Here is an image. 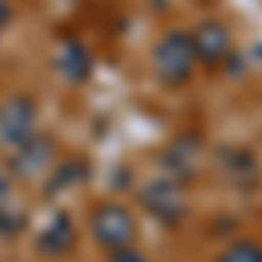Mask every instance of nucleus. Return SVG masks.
<instances>
[{"mask_svg": "<svg viewBox=\"0 0 262 262\" xmlns=\"http://www.w3.org/2000/svg\"><path fill=\"white\" fill-rule=\"evenodd\" d=\"M108 262H147V259H143V255L137 252V248H129V245H126V248H116Z\"/></svg>", "mask_w": 262, "mask_h": 262, "instance_id": "obj_11", "label": "nucleus"}, {"mask_svg": "<svg viewBox=\"0 0 262 262\" xmlns=\"http://www.w3.org/2000/svg\"><path fill=\"white\" fill-rule=\"evenodd\" d=\"M49 164H53V143H49V140H32V143H25L18 154L11 158V168L18 171L21 179L39 175V171H46Z\"/></svg>", "mask_w": 262, "mask_h": 262, "instance_id": "obj_5", "label": "nucleus"}, {"mask_svg": "<svg viewBox=\"0 0 262 262\" xmlns=\"http://www.w3.org/2000/svg\"><path fill=\"white\" fill-rule=\"evenodd\" d=\"M221 262H262V245H255V242H234L221 255Z\"/></svg>", "mask_w": 262, "mask_h": 262, "instance_id": "obj_8", "label": "nucleus"}, {"mask_svg": "<svg viewBox=\"0 0 262 262\" xmlns=\"http://www.w3.org/2000/svg\"><path fill=\"white\" fill-rule=\"evenodd\" d=\"M196 49H200V56H206V60H217V56H224V49H227V35H224L217 25H206L200 35H196Z\"/></svg>", "mask_w": 262, "mask_h": 262, "instance_id": "obj_7", "label": "nucleus"}, {"mask_svg": "<svg viewBox=\"0 0 262 262\" xmlns=\"http://www.w3.org/2000/svg\"><path fill=\"white\" fill-rule=\"evenodd\" d=\"M189 60H192V49L185 46V39H168L158 53V67H161L164 81H182L189 74Z\"/></svg>", "mask_w": 262, "mask_h": 262, "instance_id": "obj_6", "label": "nucleus"}, {"mask_svg": "<svg viewBox=\"0 0 262 262\" xmlns=\"http://www.w3.org/2000/svg\"><path fill=\"white\" fill-rule=\"evenodd\" d=\"M74 242H77L74 221H70L67 213H60V217H53V224L39 234L35 248H39L42 255H63V252H70V248H74Z\"/></svg>", "mask_w": 262, "mask_h": 262, "instance_id": "obj_4", "label": "nucleus"}, {"mask_svg": "<svg viewBox=\"0 0 262 262\" xmlns=\"http://www.w3.org/2000/svg\"><path fill=\"white\" fill-rule=\"evenodd\" d=\"M140 203L147 213H154L158 221L164 224H179L185 217V210H189V203H185V192H182V185L175 179H158V182H147L140 189Z\"/></svg>", "mask_w": 262, "mask_h": 262, "instance_id": "obj_2", "label": "nucleus"}, {"mask_svg": "<svg viewBox=\"0 0 262 262\" xmlns=\"http://www.w3.org/2000/svg\"><path fill=\"white\" fill-rule=\"evenodd\" d=\"M21 231V217L14 210H0V238H14Z\"/></svg>", "mask_w": 262, "mask_h": 262, "instance_id": "obj_10", "label": "nucleus"}, {"mask_svg": "<svg viewBox=\"0 0 262 262\" xmlns=\"http://www.w3.org/2000/svg\"><path fill=\"white\" fill-rule=\"evenodd\" d=\"M91 234H95V242H98L101 248L116 252V248H126V245L133 242L137 224H133V217H129L126 206L101 203L98 210H95V217H91Z\"/></svg>", "mask_w": 262, "mask_h": 262, "instance_id": "obj_1", "label": "nucleus"}, {"mask_svg": "<svg viewBox=\"0 0 262 262\" xmlns=\"http://www.w3.org/2000/svg\"><path fill=\"white\" fill-rule=\"evenodd\" d=\"M32 122H35L32 105L28 101H11L0 112V140L4 143H25L32 137Z\"/></svg>", "mask_w": 262, "mask_h": 262, "instance_id": "obj_3", "label": "nucleus"}, {"mask_svg": "<svg viewBox=\"0 0 262 262\" xmlns=\"http://www.w3.org/2000/svg\"><path fill=\"white\" fill-rule=\"evenodd\" d=\"M81 175H84L81 164H67V171H60L56 179L49 182V189H46V192L53 196V192H60V189H74V179H81Z\"/></svg>", "mask_w": 262, "mask_h": 262, "instance_id": "obj_9", "label": "nucleus"}]
</instances>
